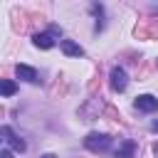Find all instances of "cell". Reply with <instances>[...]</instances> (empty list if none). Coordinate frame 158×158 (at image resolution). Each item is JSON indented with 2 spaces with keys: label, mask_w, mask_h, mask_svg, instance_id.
<instances>
[{
  "label": "cell",
  "mask_w": 158,
  "mask_h": 158,
  "mask_svg": "<svg viewBox=\"0 0 158 158\" xmlns=\"http://www.w3.org/2000/svg\"><path fill=\"white\" fill-rule=\"evenodd\" d=\"M84 146H86L91 153H104V151H109L111 138H109L106 133H89V136L84 138Z\"/></svg>",
  "instance_id": "cell-1"
},
{
  "label": "cell",
  "mask_w": 158,
  "mask_h": 158,
  "mask_svg": "<svg viewBox=\"0 0 158 158\" xmlns=\"http://www.w3.org/2000/svg\"><path fill=\"white\" fill-rule=\"evenodd\" d=\"M133 106L138 111H143V114H153V111H158V99L151 96V94H141V96H136Z\"/></svg>",
  "instance_id": "cell-2"
},
{
  "label": "cell",
  "mask_w": 158,
  "mask_h": 158,
  "mask_svg": "<svg viewBox=\"0 0 158 158\" xmlns=\"http://www.w3.org/2000/svg\"><path fill=\"white\" fill-rule=\"evenodd\" d=\"M109 79H111V89L114 91H123L128 86V77H126V72L121 67H114L111 74H109Z\"/></svg>",
  "instance_id": "cell-3"
},
{
  "label": "cell",
  "mask_w": 158,
  "mask_h": 158,
  "mask_svg": "<svg viewBox=\"0 0 158 158\" xmlns=\"http://www.w3.org/2000/svg\"><path fill=\"white\" fill-rule=\"evenodd\" d=\"M136 37H143V40H156V37H158V20L141 22V25L136 27Z\"/></svg>",
  "instance_id": "cell-4"
},
{
  "label": "cell",
  "mask_w": 158,
  "mask_h": 158,
  "mask_svg": "<svg viewBox=\"0 0 158 158\" xmlns=\"http://www.w3.org/2000/svg\"><path fill=\"white\" fill-rule=\"evenodd\" d=\"M15 74H17L20 79L30 81V84L40 81V74H37V69H32V67H27V64H17V67H15Z\"/></svg>",
  "instance_id": "cell-5"
},
{
  "label": "cell",
  "mask_w": 158,
  "mask_h": 158,
  "mask_svg": "<svg viewBox=\"0 0 158 158\" xmlns=\"http://www.w3.org/2000/svg\"><path fill=\"white\" fill-rule=\"evenodd\" d=\"M2 136H5V141H7V143H10L12 148H15V151H20V153H22V151L27 148V146H25V141H22L20 136H15V133L10 131V126H2Z\"/></svg>",
  "instance_id": "cell-6"
},
{
  "label": "cell",
  "mask_w": 158,
  "mask_h": 158,
  "mask_svg": "<svg viewBox=\"0 0 158 158\" xmlns=\"http://www.w3.org/2000/svg\"><path fill=\"white\" fill-rule=\"evenodd\" d=\"M32 42H35V47H40V49H52V47H54V37H52V32H37Z\"/></svg>",
  "instance_id": "cell-7"
},
{
  "label": "cell",
  "mask_w": 158,
  "mask_h": 158,
  "mask_svg": "<svg viewBox=\"0 0 158 158\" xmlns=\"http://www.w3.org/2000/svg\"><path fill=\"white\" fill-rule=\"evenodd\" d=\"M59 47H62V52H64L67 57H84V49H81L77 42H72V40H62Z\"/></svg>",
  "instance_id": "cell-8"
},
{
  "label": "cell",
  "mask_w": 158,
  "mask_h": 158,
  "mask_svg": "<svg viewBox=\"0 0 158 158\" xmlns=\"http://www.w3.org/2000/svg\"><path fill=\"white\" fill-rule=\"evenodd\" d=\"M133 153H136V143L133 141H123L116 148V158H133Z\"/></svg>",
  "instance_id": "cell-9"
},
{
  "label": "cell",
  "mask_w": 158,
  "mask_h": 158,
  "mask_svg": "<svg viewBox=\"0 0 158 158\" xmlns=\"http://www.w3.org/2000/svg\"><path fill=\"white\" fill-rule=\"evenodd\" d=\"M15 91H17L15 81H10V79H0V94H2V96H12Z\"/></svg>",
  "instance_id": "cell-10"
},
{
  "label": "cell",
  "mask_w": 158,
  "mask_h": 158,
  "mask_svg": "<svg viewBox=\"0 0 158 158\" xmlns=\"http://www.w3.org/2000/svg\"><path fill=\"white\" fill-rule=\"evenodd\" d=\"M0 158H12V153H10V151H7V148H5V151H2V153H0Z\"/></svg>",
  "instance_id": "cell-11"
},
{
  "label": "cell",
  "mask_w": 158,
  "mask_h": 158,
  "mask_svg": "<svg viewBox=\"0 0 158 158\" xmlns=\"http://www.w3.org/2000/svg\"><path fill=\"white\" fill-rule=\"evenodd\" d=\"M42 158H57V156H54V153H44Z\"/></svg>",
  "instance_id": "cell-12"
},
{
  "label": "cell",
  "mask_w": 158,
  "mask_h": 158,
  "mask_svg": "<svg viewBox=\"0 0 158 158\" xmlns=\"http://www.w3.org/2000/svg\"><path fill=\"white\" fill-rule=\"evenodd\" d=\"M153 153H156V156H158V143H153Z\"/></svg>",
  "instance_id": "cell-13"
}]
</instances>
